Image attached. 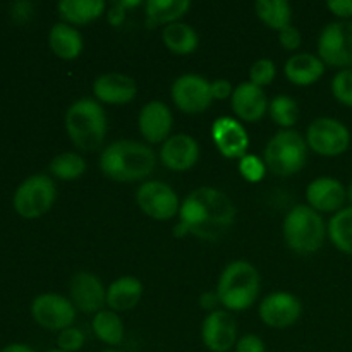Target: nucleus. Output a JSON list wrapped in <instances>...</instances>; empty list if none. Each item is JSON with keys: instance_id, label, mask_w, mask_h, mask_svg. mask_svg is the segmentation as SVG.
<instances>
[{"instance_id": "7", "label": "nucleus", "mask_w": 352, "mask_h": 352, "mask_svg": "<svg viewBox=\"0 0 352 352\" xmlns=\"http://www.w3.org/2000/svg\"><path fill=\"white\" fill-rule=\"evenodd\" d=\"M57 188L48 175L34 174L24 179L14 192L12 205L23 219H38L54 206Z\"/></svg>"}, {"instance_id": "46", "label": "nucleus", "mask_w": 352, "mask_h": 352, "mask_svg": "<svg viewBox=\"0 0 352 352\" xmlns=\"http://www.w3.org/2000/svg\"><path fill=\"white\" fill-rule=\"evenodd\" d=\"M47 352H65V351H62V349H58V347H57V349H50V351H47Z\"/></svg>"}, {"instance_id": "45", "label": "nucleus", "mask_w": 352, "mask_h": 352, "mask_svg": "<svg viewBox=\"0 0 352 352\" xmlns=\"http://www.w3.org/2000/svg\"><path fill=\"white\" fill-rule=\"evenodd\" d=\"M102 352H119V351L113 349V347H109V349H105V351H102Z\"/></svg>"}, {"instance_id": "12", "label": "nucleus", "mask_w": 352, "mask_h": 352, "mask_svg": "<svg viewBox=\"0 0 352 352\" xmlns=\"http://www.w3.org/2000/svg\"><path fill=\"white\" fill-rule=\"evenodd\" d=\"M31 315L40 327L54 332L72 327L76 320V306L60 294H40L31 305Z\"/></svg>"}, {"instance_id": "27", "label": "nucleus", "mask_w": 352, "mask_h": 352, "mask_svg": "<svg viewBox=\"0 0 352 352\" xmlns=\"http://www.w3.org/2000/svg\"><path fill=\"white\" fill-rule=\"evenodd\" d=\"M162 40H164L165 47L175 55H189L198 48V33L195 28L189 24L181 23H172L164 28L162 33Z\"/></svg>"}, {"instance_id": "33", "label": "nucleus", "mask_w": 352, "mask_h": 352, "mask_svg": "<svg viewBox=\"0 0 352 352\" xmlns=\"http://www.w3.org/2000/svg\"><path fill=\"white\" fill-rule=\"evenodd\" d=\"M332 95L337 102L352 109V69H340L333 76Z\"/></svg>"}, {"instance_id": "18", "label": "nucleus", "mask_w": 352, "mask_h": 352, "mask_svg": "<svg viewBox=\"0 0 352 352\" xmlns=\"http://www.w3.org/2000/svg\"><path fill=\"white\" fill-rule=\"evenodd\" d=\"M172 124L174 117L170 109L158 100L146 103L138 116L140 133L148 143H165L170 138Z\"/></svg>"}, {"instance_id": "42", "label": "nucleus", "mask_w": 352, "mask_h": 352, "mask_svg": "<svg viewBox=\"0 0 352 352\" xmlns=\"http://www.w3.org/2000/svg\"><path fill=\"white\" fill-rule=\"evenodd\" d=\"M31 9H33V6L30 2H17L12 6V16L19 23H24L31 16Z\"/></svg>"}, {"instance_id": "8", "label": "nucleus", "mask_w": 352, "mask_h": 352, "mask_svg": "<svg viewBox=\"0 0 352 352\" xmlns=\"http://www.w3.org/2000/svg\"><path fill=\"white\" fill-rule=\"evenodd\" d=\"M306 143L316 155L339 157L351 146V131L340 120L332 117H318L306 131Z\"/></svg>"}, {"instance_id": "32", "label": "nucleus", "mask_w": 352, "mask_h": 352, "mask_svg": "<svg viewBox=\"0 0 352 352\" xmlns=\"http://www.w3.org/2000/svg\"><path fill=\"white\" fill-rule=\"evenodd\" d=\"M268 112H270L272 120L277 126L285 127V129H291L292 126H296L299 119L298 102L287 95L275 96L270 105H268Z\"/></svg>"}, {"instance_id": "31", "label": "nucleus", "mask_w": 352, "mask_h": 352, "mask_svg": "<svg viewBox=\"0 0 352 352\" xmlns=\"http://www.w3.org/2000/svg\"><path fill=\"white\" fill-rule=\"evenodd\" d=\"M86 170L85 158L79 153H72V151H64L54 157L50 162V172L54 177L60 179V181H76L81 177Z\"/></svg>"}, {"instance_id": "30", "label": "nucleus", "mask_w": 352, "mask_h": 352, "mask_svg": "<svg viewBox=\"0 0 352 352\" xmlns=\"http://www.w3.org/2000/svg\"><path fill=\"white\" fill-rule=\"evenodd\" d=\"M327 234L337 250L352 256V206H346L333 213L327 227Z\"/></svg>"}, {"instance_id": "10", "label": "nucleus", "mask_w": 352, "mask_h": 352, "mask_svg": "<svg viewBox=\"0 0 352 352\" xmlns=\"http://www.w3.org/2000/svg\"><path fill=\"white\" fill-rule=\"evenodd\" d=\"M136 203L141 212L155 220H170L181 212L177 192L160 181L143 182L136 191Z\"/></svg>"}, {"instance_id": "28", "label": "nucleus", "mask_w": 352, "mask_h": 352, "mask_svg": "<svg viewBox=\"0 0 352 352\" xmlns=\"http://www.w3.org/2000/svg\"><path fill=\"white\" fill-rule=\"evenodd\" d=\"M91 329L98 340L110 347H117L124 340V323L112 309H102L91 320Z\"/></svg>"}, {"instance_id": "29", "label": "nucleus", "mask_w": 352, "mask_h": 352, "mask_svg": "<svg viewBox=\"0 0 352 352\" xmlns=\"http://www.w3.org/2000/svg\"><path fill=\"white\" fill-rule=\"evenodd\" d=\"M256 16L275 31H284L285 28L292 26V7L285 0H258L254 3Z\"/></svg>"}, {"instance_id": "38", "label": "nucleus", "mask_w": 352, "mask_h": 352, "mask_svg": "<svg viewBox=\"0 0 352 352\" xmlns=\"http://www.w3.org/2000/svg\"><path fill=\"white\" fill-rule=\"evenodd\" d=\"M236 352H267V349H265V342L260 337L254 336V333H248L237 340Z\"/></svg>"}, {"instance_id": "5", "label": "nucleus", "mask_w": 352, "mask_h": 352, "mask_svg": "<svg viewBox=\"0 0 352 352\" xmlns=\"http://www.w3.org/2000/svg\"><path fill=\"white\" fill-rule=\"evenodd\" d=\"M284 239L292 251L311 254L320 251L327 237L322 215L309 205H296L284 219Z\"/></svg>"}, {"instance_id": "9", "label": "nucleus", "mask_w": 352, "mask_h": 352, "mask_svg": "<svg viewBox=\"0 0 352 352\" xmlns=\"http://www.w3.org/2000/svg\"><path fill=\"white\" fill-rule=\"evenodd\" d=\"M318 57L325 65L352 69V21H333L323 28Z\"/></svg>"}, {"instance_id": "43", "label": "nucleus", "mask_w": 352, "mask_h": 352, "mask_svg": "<svg viewBox=\"0 0 352 352\" xmlns=\"http://www.w3.org/2000/svg\"><path fill=\"white\" fill-rule=\"evenodd\" d=\"M0 352H36L33 347L26 346V344H9V346L3 347Z\"/></svg>"}, {"instance_id": "16", "label": "nucleus", "mask_w": 352, "mask_h": 352, "mask_svg": "<svg viewBox=\"0 0 352 352\" xmlns=\"http://www.w3.org/2000/svg\"><path fill=\"white\" fill-rule=\"evenodd\" d=\"M212 138L217 150L226 158H243L250 148V138L239 120L232 117H220L213 122Z\"/></svg>"}, {"instance_id": "23", "label": "nucleus", "mask_w": 352, "mask_h": 352, "mask_svg": "<svg viewBox=\"0 0 352 352\" xmlns=\"http://www.w3.org/2000/svg\"><path fill=\"white\" fill-rule=\"evenodd\" d=\"M48 45L58 58L74 60L82 52V34L67 23H57L48 33Z\"/></svg>"}, {"instance_id": "17", "label": "nucleus", "mask_w": 352, "mask_h": 352, "mask_svg": "<svg viewBox=\"0 0 352 352\" xmlns=\"http://www.w3.org/2000/svg\"><path fill=\"white\" fill-rule=\"evenodd\" d=\"M308 205L318 213H337L344 208L347 189L333 177H318L306 188Z\"/></svg>"}, {"instance_id": "39", "label": "nucleus", "mask_w": 352, "mask_h": 352, "mask_svg": "<svg viewBox=\"0 0 352 352\" xmlns=\"http://www.w3.org/2000/svg\"><path fill=\"white\" fill-rule=\"evenodd\" d=\"M330 12L340 17V21H351L352 17V0H330L327 2Z\"/></svg>"}, {"instance_id": "22", "label": "nucleus", "mask_w": 352, "mask_h": 352, "mask_svg": "<svg viewBox=\"0 0 352 352\" xmlns=\"http://www.w3.org/2000/svg\"><path fill=\"white\" fill-rule=\"evenodd\" d=\"M284 72L285 78H287L292 85L311 86L323 76V72H325V64H323V60L318 55L302 52V54H296L292 55V57H289V60L285 62Z\"/></svg>"}, {"instance_id": "19", "label": "nucleus", "mask_w": 352, "mask_h": 352, "mask_svg": "<svg viewBox=\"0 0 352 352\" xmlns=\"http://www.w3.org/2000/svg\"><path fill=\"white\" fill-rule=\"evenodd\" d=\"M199 158V146L189 134H174L168 138L160 150V160L168 170L184 172L196 165Z\"/></svg>"}, {"instance_id": "41", "label": "nucleus", "mask_w": 352, "mask_h": 352, "mask_svg": "<svg viewBox=\"0 0 352 352\" xmlns=\"http://www.w3.org/2000/svg\"><path fill=\"white\" fill-rule=\"evenodd\" d=\"M124 17H126V9L120 6V2L112 3V7L109 9V23L112 26H119L124 23Z\"/></svg>"}, {"instance_id": "44", "label": "nucleus", "mask_w": 352, "mask_h": 352, "mask_svg": "<svg viewBox=\"0 0 352 352\" xmlns=\"http://www.w3.org/2000/svg\"><path fill=\"white\" fill-rule=\"evenodd\" d=\"M347 201H349L352 206V182L349 184V188H347Z\"/></svg>"}, {"instance_id": "26", "label": "nucleus", "mask_w": 352, "mask_h": 352, "mask_svg": "<svg viewBox=\"0 0 352 352\" xmlns=\"http://www.w3.org/2000/svg\"><path fill=\"white\" fill-rule=\"evenodd\" d=\"M191 2L189 0H148L144 3V14H146V26L155 28L158 24L177 23L182 16L189 10Z\"/></svg>"}, {"instance_id": "24", "label": "nucleus", "mask_w": 352, "mask_h": 352, "mask_svg": "<svg viewBox=\"0 0 352 352\" xmlns=\"http://www.w3.org/2000/svg\"><path fill=\"white\" fill-rule=\"evenodd\" d=\"M143 296V284L136 277H120L113 280L107 289V305L112 311H127L133 309Z\"/></svg>"}, {"instance_id": "36", "label": "nucleus", "mask_w": 352, "mask_h": 352, "mask_svg": "<svg viewBox=\"0 0 352 352\" xmlns=\"http://www.w3.org/2000/svg\"><path fill=\"white\" fill-rule=\"evenodd\" d=\"M85 333L81 330L76 329V327H69V329L58 332L57 346L58 349L65 352H78L85 346Z\"/></svg>"}, {"instance_id": "37", "label": "nucleus", "mask_w": 352, "mask_h": 352, "mask_svg": "<svg viewBox=\"0 0 352 352\" xmlns=\"http://www.w3.org/2000/svg\"><path fill=\"white\" fill-rule=\"evenodd\" d=\"M301 33H299L298 28L294 26L285 28L284 31L278 33V41H280V45L285 50H298V48L301 47Z\"/></svg>"}, {"instance_id": "20", "label": "nucleus", "mask_w": 352, "mask_h": 352, "mask_svg": "<svg viewBox=\"0 0 352 352\" xmlns=\"http://www.w3.org/2000/svg\"><path fill=\"white\" fill-rule=\"evenodd\" d=\"M230 105L234 113L244 122H256L267 113L268 100L263 88L253 85L251 81H244L234 88L230 96Z\"/></svg>"}, {"instance_id": "15", "label": "nucleus", "mask_w": 352, "mask_h": 352, "mask_svg": "<svg viewBox=\"0 0 352 352\" xmlns=\"http://www.w3.org/2000/svg\"><path fill=\"white\" fill-rule=\"evenodd\" d=\"M71 301L76 309L88 315H96L107 305V289L91 272H78L69 284Z\"/></svg>"}, {"instance_id": "6", "label": "nucleus", "mask_w": 352, "mask_h": 352, "mask_svg": "<svg viewBox=\"0 0 352 352\" xmlns=\"http://www.w3.org/2000/svg\"><path fill=\"white\" fill-rule=\"evenodd\" d=\"M308 160V143L294 129L278 131L265 148L263 162L272 174L289 177L301 170Z\"/></svg>"}, {"instance_id": "4", "label": "nucleus", "mask_w": 352, "mask_h": 352, "mask_svg": "<svg viewBox=\"0 0 352 352\" xmlns=\"http://www.w3.org/2000/svg\"><path fill=\"white\" fill-rule=\"evenodd\" d=\"M260 274L244 260L232 261L223 268L217 284L219 301L230 311H244L256 302L260 296Z\"/></svg>"}, {"instance_id": "11", "label": "nucleus", "mask_w": 352, "mask_h": 352, "mask_svg": "<svg viewBox=\"0 0 352 352\" xmlns=\"http://www.w3.org/2000/svg\"><path fill=\"white\" fill-rule=\"evenodd\" d=\"M175 107L184 113H201L213 102L212 82L198 74H182L170 89Z\"/></svg>"}, {"instance_id": "2", "label": "nucleus", "mask_w": 352, "mask_h": 352, "mask_svg": "<svg viewBox=\"0 0 352 352\" xmlns=\"http://www.w3.org/2000/svg\"><path fill=\"white\" fill-rule=\"evenodd\" d=\"M155 151L131 140L113 141L100 155V168L116 182L143 181L155 170Z\"/></svg>"}, {"instance_id": "25", "label": "nucleus", "mask_w": 352, "mask_h": 352, "mask_svg": "<svg viewBox=\"0 0 352 352\" xmlns=\"http://www.w3.org/2000/svg\"><path fill=\"white\" fill-rule=\"evenodd\" d=\"M57 9L64 23L79 26L98 19L105 12L107 3L103 0H62Z\"/></svg>"}, {"instance_id": "3", "label": "nucleus", "mask_w": 352, "mask_h": 352, "mask_svg": "<svg viewBox=\"0 0 352 352\" xmlns=\"http://www.w3.org/2000/svg\"><path fill=\"white\" fill-rule=\"evenodd\" d=\"M65 131L78 150L96 151L107 136L105 110L96 100H78L65 112Z\"/></svg>"}, {"instance_id": "14", "label": "nucleus", "mask_w": 352, "mask_h": 352, "mask_svg": "<svg viewBox=\"0 0 352 352\" xmlns=\"http://www.w3.org/2000/svg\"><path fill=\"white\" fill-rule=\"evenodd\" d=\"M260 318L272 329H287L294 325L302 313V305L294 294L274 292L260 305Z\"/></svg>"}, {"instance_id": "35", "label": "nucleus", "mask_w": 352, "mask_h": 352, "mask_svg": "<svg viewBox=\"0 0 352 352\" xmlns=\"http://www.w3.org/2000/svg\"><path fill=\"white\" fill-rule=\"evenodd\" d=\"M239 172L248 182H260L267 174V165L254 155H246L239 160Z\"/></svg>"}, {"instance_id": "21", "label": "nucleus", "mask_w": 352, "mask_h": 352, "mask_svg": "<svg viewBox=\"0 0 352 352\" xmlns=\"http://www.w3.org/2000/svg\"><path fill=\"white\" fill-rule=\"evenodd\" d=\"M138 93L136 81L131 76L109 72L102 74L93 82V95L96 100L110 105H124L133 102Z\"/></svg>"}, {"instance_id": "13", "label": "nucleus", "mask_w": 352, "mask_h": 352, "mask_svg": "<svg viewBox=\"0 0 352 352\" xmlns=\"http://www.w3.org/2000/svg\"><path fill=\"white\" fill-rule=\"evenodd\" d=\"M201 340L212 352H229L237 344V323L229 311L213 309L201 325Z\"/></svg>"}, {"instance_id": "34", "label": "nucleus", "mask_w": 352, "mask_h": 352, "mask_svg": "<svg viewBox=\"0 0 352 352\" xmlns=\"http://www.w3.org/2000/svg\"><path fill=\"white\" fill-rule=\"evenodd\" d=\"M275 74H277V67H275L274 60H270V58H260V60H256L251 65L250 81L253 85L263 88V86H268L274 81Z\"/></svg>"}, {"instance_id": "40", "label": "nucleus", "mask_w": 352, "mask_h": 352, "mask_svg": "<svg viewBox=\"0 0 352 352\" xmlns=\"http://www.w3.org/2000/svg\"><path fill=\"white\" fill-rule=\"evenodd\" d=\"M232 85H230V81H227V79H215V81L212 82L213 100H226L229 98V96H232Z\"/></svg>"}, {"instance_id": "1", "label": "nucleus", "mask_w": 352, "mask_h": 352, "mask_svg": "<svg viewBox=\"0 0 352 352\" xmlns=\"http://www.w3.org/2000/svg\"><path fill=\"white\" fill-rule=\"evenodd\" d=\"M236 206L229 196L215 188H198L181 203L175 234H192L201 239H217L234 223Z\"/></svg>"}]
</instances>
